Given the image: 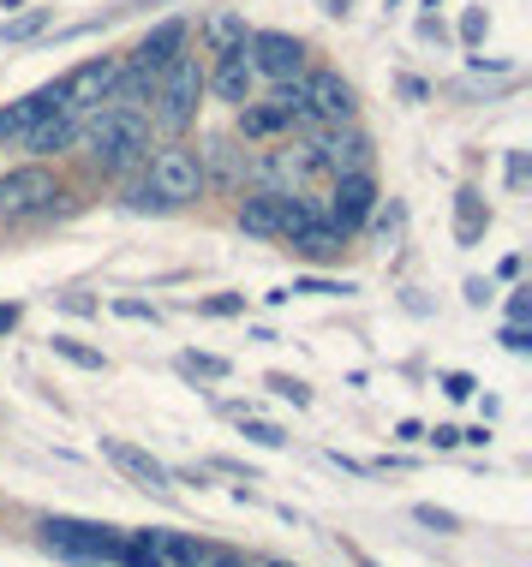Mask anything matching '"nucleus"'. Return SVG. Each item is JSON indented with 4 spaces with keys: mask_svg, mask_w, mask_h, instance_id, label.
<instances>
[{
    "mask_svg": "<svg viewBox=\"0 0 532 567\" xmlns=\"http://www.w3.org/2000/svg\"><path fill=\"white\" fill-rule=\"evenodd\" d=\"M114 60H84V66H72L66 79H60V109L66 114H84V109H102L114 90Z\"/></svg>",
    "mask_w": 532,
    "mask_h": 567,
    "instance_id": "obj_10",
    "label": "nucleus"
},
{
    "mask_svg": "<svg viewBox=\"0 0 532 567\" xmlns=\"http://www.w3.org/2000/svg\"><path fill=\"white\" fill-rule=\"evenodd\" d=\"M126 204H132V209H168V204H162V197H156V192H150V186H139V192H132V197H126Z\"/></svg>",
    "mask_w": 532,
    "mask_h": 567,
    "instance_id": "obj_32",
    "label": "nucleus"
},
{
    "mask_svg": "<svg viewBox=\"0 0 532 567\" xmlns=\"http://www.w3.org/2000/svg\"><path fill=\"white\" fill-rule=\"evenodd\" d=\"M42 544L66 561H120L126 532L114 526H90V519H42Z\"/></svg>",
    "mask_w": 532,
    "mask_h": 567,
    "instance_id": "obj_3",
    "label": "nucleus"
},
{
    "mask_svg": "<svg viewBox=\"0 0 532 567\" xmlns=\"http://www.w3.org/2000/svg\"><path fill=\"white\" fill-rule=\"evenodd\" d=\"M150 192L162 197V204H192L197 192H204V162H197V150L186 144H168L156 162H150Z\"/></svg>",
    "mask_w": 532,
    "mask_h": 567,
    "instance_id": "obj_5",
    "label": "nucleus"
},
{
    "mask_svg": "<svg viewBox=\"0 0 532 567\" xmlns=\"http://www.w3.org/2000/svg\"><path fill=\"white\" fill-rule=\"evenodd\" d=\"M139 7H150V0H139Z\"/></svg>",
    "mask_w": 532,
    "mask_h": 567,
    "instance_id": "obj_41",
    "label": "nucleus"
},
{
    "mask_svg": "<svg viewBox=\"0 0 532 567\" xmlns=\"http://www.w3.org/2000/svg\"><path fill=\"white\" fill-rule=\"evenodd\" d=\"M246 60L252 72H264V79H299V66H306V42L287 37V30H252L246 37Z\"/></svg>",
    "mask_w": 532,
    "mask_h": 567,
    "instance_id": "obj_6",
    "label": "nucleus"
},
{
    "mask_svg": "<svg viewBox=\"0 0 532 567\" xmlns=\"http://www.w3.org/2000/svg\"><path fill=\"white\" fill-rule=\"evenodd\" d=\"M239 42H246V24H239L234 12H216V19H209V49L227 54V49H239Z\"/></svg>",
    "mask_w": 532,
    "mask_h": 567,
    "instance_id": "obj_21",
    "label": "nucleus"
},
{
    "mask_svg": "<svg viewBox=\"0 0 532 567\" xmlns=\"http://www.w3.org/2000/svg\"><path fill=\"white\" fill-rule=\"evenodd\" d=\"M484 227H491V209L479 204V192H461V197H454V239L473 245Z\"/></svg>",
    "mask_w": 532,
    "mask_h": 567,
    "instance_id": "obj_19",
    "label": "nucleus"
},
{
    "mask_svg": "<svg viewBox=\"0 0 532 567\" xmlns=\"http://www.w3.org/2000/svg\"><path fill=\"white\" fill-rule=\"evenodd\" d=\"M54 197H60V186H54L49 167H19V174L0 179V216H7V221L37 216V209H49Z\"/></svg>",
    "mask_w": 532,
    "mask_h": 567,
    "instance_id": "obj_7",
    "label": "nucleus"
},
{
    "mask_svg": "<svg viewBox=\"0 0 532 567\" xmlns=\"http://www.w3.org/2000/svg\"><path fill=\"white\" fill-rule=\"evenodd\" d=\"M114 311L132 317V323H156V305H144V299H114Z\"/></svg>",
    "mask_w": 532,
    "mask_h": 567,
    "instance_id": "obj_28",
    "label": "nucleus"
},
{
    "mask_svg": "<svg viewBox=\"0 0 532 567\" xmlns=\"http://www.w3.org/2000/svg\"><path fill=\"white\" fill-rule=\"evenodd\" d=\"M461 37H467V42L484 37V12H467V19H461Z\"/></svg>",
    "mask_w": 532,
    "mask_h": 567,
    "instance_id": "obj_34",
    "label": "nucleus"
},
{
    "mask_svg": "<svg viewBox=\"0 0 532 567\" xmlns=\"http://www.w3.org/2000/svg\"><path fill=\"white\" fill-rule=\"evenodd\" d=\"M150 96L162 102L156 120L168 132H186L192 126V114H197V96H204V66H197V54H174L168 66L156 72V90Z\"/></svg>",
    "mask_w": 532,
    "mask_h": 567,
    "instance_id": "obj_2",
    "label": "nucleus"
},
{
    "mask_svg": "<svg viewBox=\"0 0 532 567\" xmlns=\"http://www.w3.org/2000/svg\"><path fill=\"white\" fill-rule=\"evenodd\" d=\"M54 359H66V364H79V371H109V359H102L96 347H84V341H72V334H54Z\"/></svg>",
    "mask_w": 532,
    "mask_h": 567,
    "instance_id": "obj_20",
    "label": "nucleus"
},
{
    "mask_svg": "<svg viewBox=\"0 0 532 567\" xmlns=\"http://www.w3.org/2000/svg\"><path fill=\"white\" fill-rule=\"evenodd\" d=\"M371 209H377V179L365 174V167L336 174V192H329V221H336L341 234H354V227L371 221Z\"/></svg>",
    "mask_w": 532,
    "mask_h": 567,
    "instance_id": "obj_9",
    "label": "nucleus"
},
{
    "mask_svg": "<svg viewBox=\"0 0 532 567\" xmlns=\"http://www.w3.org/2000/svg\"><path fill=\"white\" fill-rule=\"evenodd\" d=\"M209 567H246V561H234V556H216V561H209ZM257 567H264V561H257Z\"/></svg>",
    "mask_w": 532,
    "mask_h": 567,
    "instance_id": "obj_39",
    "label": "nucleus"
},
{
    "mask_svg": "<svg viewBox=\"0 0 532 567\" xmlns=\"http://www.w3.org/2000/svg\"><path fill=\"white\" fill-rule=\"evenodd\" d=\"M413 519H419V526H431V532H454V514H449V508H431V502H424V508H413Z\"/></svg>",
    "mask_w": 532,
    "mask_h": 567,
    "instance_id": "obj_27",
    "label": "nucleus"
},
{
    "mask_svg": "<svg viewBox=\"0 0 532 567\" xmlns=\"http://www.w3.org/2000/svg\"><path fill=\"white\" fill-rule=\"evenodd\" d=\"M269 389H276L282 401H294V406H306V401H311V389H306L299 377H269Z\"/></svg>",
    "mask_w": 532,
    "mask_h": 567,
    "instance_id": "obj_25",
    "label": "nucleus"
},
{
    "mask_svg": "<svg viewBox=\"0 0 532 567\" xmlns=\"http://www.w3.org/2000/svg\"><path fill=\"white\" fill-rule=\"evenodd\" d=\"M84 144L102 167H132L150 150V126L139 109H96L84 126Z\"/></svg>",
    "mask_w": 532,
    "mask_h": 567,
    "instance_id": "obj_1",
    "label": "nucleus"
},
{
    "mask_svg": "<svg viewBox=\"0 0 532 567\" xmlns=\"http://www.w3.org/2000/svg\"><path fill=\"white\" fill-rule=\"evenodd\" d=\"M246 436H252V442H264V449H287V431H276V424L246 419Z\"/></svg>",
    "mask_w": 532,
    "mask_h": 567,
    "instance_id": "obj_26",
    "label": "nucleus"
},
{
    "mask_svg": "<svg viewBox=\"0 0 532 567\" xmlns=\"http://www.w3.org/2000/svg\"><path fill=\"white\" fill-rule=\"evenodd\" d=\"M156 556H162V567H209L222 549L192 538V532H156Z\"/></svg>",
    "mask_w": 532,
    "mask_h": 567,
    "instance_id": "obj_14",
    "label": "nucleus"
},
{
    "mask_svg": "<svg viewBox=\"0 0 532 567\" xmlns=\"http://www.w3.org/2000/svg\"><path fill=\"white\" fill-rule=\"evenodd\" d=\"M424 442H437V449H454V442H461V431H454V424H437V431L424 436Z\"/></svg>",
    "mask_w": 532,
    "mask_h": 567,
    "instance_id": "obj_33",
    "label": "nucleus"
},
{
    "mask_svg": "<svg viewBox=\"0 0 532 567\" xmlns=\"http://www.w3.org/2000/svg\"><path fill=\"white\" fill-rule=\"evenodd\" d=\"M473 389H479V382H473V377H461V371H454V377H443V394H449V401H467Z\"/></svg>",
    "mask_w": 532,
    "mask_h": 567,
    "instance_id": "obj_30",
    "label": "nucleus"
},
{
    "mask_svg": "<svg viewBox=\"0 0 532 567\" xmlns=\"http://www.w3.org/2000/svg\"><path fill=\"white\" fill-rule=\"evenodd\" d=\"M252 79H257V72H252V60H246V42H239V49L222 54V66L209 72L204 84L216 90L222 102H239V109H246V102H252Z\"/></svg>",
    "mask_w": 532,
    "mask_h": 567,
    "instance_id": "obj_13",
    "label": "nucleus"
},
{
    "mask_svg": "<svg viewBox=\"0 0 532 567\" xmlns=\"http://www.w3.org/2000/svg\"><path fill=\"white\" fill-rule=\"evenodd\" d=\"M7 137H19V126H12V109H0V144H7Z\"/></svg>",
    "mask_w": 532,
    "mask_h": 567,
    "instance_id": "obj_38",
    "label": "nucleus"
},
{
    "mask_svg": "<svg viewBox=\"0 0 532 567\" xmlns=\"http://www.w3.org/2000/svg\"><path fill=\"white\" fill-rule=\"evenodd\" d=\"M354 561H359V567H377V561H371V556H365V549H354Z\"/></svg>",
    "mask_w": 532,
    "mask_h": 567,
    "instance_id": "obj_40",
    "label": "nucleus"
},
{
    "mask_svg": "<svg viewBox=\"0 0 532 567\" xmlns=\"http://www.w3.org/2000/svg\"><path fill=\"white\" fill-rule=\"evenodd\" d=\"M19 329V305H0V334H12Z\"/></svg>",
    "mask_w": 532,
    "mask_h": 567,
    "instance_id": "obj_36",
    "label": "nucleus"
},
{
    "mask_svg": "<svg viewBox=\"0 0 532 567\" xmlns=\"http://www.w3.org/2000/svg\"><path fill=\"white\" fill-rule=\"evenodd\" d=\"M37 30H42V12H24V19L0 24V42H24V37H37Z\"/></svg>",
    "mask_w": 532,
    "mask_h": 567,
    "instance_id": "obj_24",
    "label": "nucleus"
},
{
    "mask_svg": "<svg viewBox=\"0 0 532 567\" xmlns=\"http://www.w3.org/2000/svg\"><path fill=\"white\" fill-rule=\"evenodd\" d=\"M197 311H204V317H234V311H246V293H216V299H197Z\"/></svg>",
    "mask_w": 532,
    "mask_h": 567,
    "instance_id": "obj_23",
    "label": "nucleus"
},
{
    "mask_svg": "<svg viewBox=\"0 0 532 567\" xmlns=\"http://www.w3.org/2000/svg\"><path fill=\"white\" fill-rule=\"evenodd\" d=\"M180 49H186V24L168 19V24H156V30H150V37L139 42V66L162 72V66H168V60H174Z\"/></svg>",
    "mask_w": 532,
    "mask_h": 567,
    "instance_id": "obj_16",
    "label": "nucleus"
},
{
    "mask_svg": "<svg viewBox=\"0 0 532 567\" xmlns=\"http://www.w3.org/2000/svg\"><path fill=\"white\" fill-rule=\"evenodd\" d=\"M395 436H401V442H424V431H419L413 419H401V424H395Z\"/></svg>",
    "mask_w": 532,
    "mask_h": 567,
    "instance_id": "obj_37",
    "label": "nucleus"
},
{
    "mask_svg": "<svg viewBox=\"0 0 532 567\" xmlns=\"http://www.w3.org/2000/svg\"><path fill=\"white\" fill-rule=\"evenodd\" d=\"M287 239H294V251H299V257H311V264H329V257H341V239H347V234H341L336 221L311 216L306 227H294Z\"/></svg>",
    "mask_w": 532,
    "mask_h": 567,
    "instance_id": "obj_15",
    "label": "nucleus"
},
{
    "mask_svg": "<svg viewBox=\"0 0 532 567\" xmlns=\"http://www.w3.org/2000/svg\"><path fill=\"white\" fill-rule=\"evenodd\" d=\"M317 216L311 204H299L294 192H264V197H246L239 204V227H246L252 239H287L294 227H306Z\"/></svg>",
    "mask_w": 532,
    "mask_h": 567,
    "instance_id": "obj_4",
    "label": "nucleus"
},
{
    "mask_svg": "<svg viewBox=\"0 0 532 567\" xmlns=\"http://www.w3.org/2000/svg\"><path fill=\"white\" fill-rule=\"evenodd\" d=\"M72 137H79V126H72V114H49V120H37V126L24 132V144L37 150V156H54V150H66Z\"/></svg>",
    "mask_w": 532,
    "mask_h": 567,
    "instance_id": "obj_18",
    "label": "nucleus"
},
{
    "mask_svg": "<svg viewBox=\"0 0 532 567\" xmlns=\"http://www.w3.org/2000/svg\"><path fill=\"white\" fill-rule=\"evenodd\" d=\"M102 454L114 460V472L126 484H139V489H174L168 478V466H162L150 449H139V442H126V436H102Z\"/></svg>",
    "mask_w": 532,
    "mask_h": 567,
    "instance_id": "obj_11",
    "label": "nucleus"
},
{
    "mask_svg": "<svg viewBox=\"0 0 532 567\" xmlns=\"http://www.w3.org/2000/svg\"><path fill=\"white\" fill-rule=\"evenodd\" d=\"M311 150H282V156H269L264 167H257V174H264V186H276V192H294L299 179L311 174Z\"/></svg>",
    "mask_w": 532,
    "mask_h": 567,
    "instance_id": "obj_17",
    "label": "nucleus"
},
{
    "mask_svg": "<svg viewBox=\"0 0 532 567\" xmlns=\"http://www.w3.org/2000/svg\"><path fill=\"white\" fill-rule=\"evenodd\" d=\"M306 114H317L329 126V120H354V90H347V79H336V72H311L306 79Z\"/></svg>",
    "mask_w": 532,
    "mask_h": 567,
    "instance_id": "obj_12",
    "label": "nucleus"
},
{
    "mask_svg": "<svg viewBox=\"0 0 532 567\" xmlns=\"http://www.w3.org/2000/svg\"><path fill=\"white\" fill-rule=\"evenodd\" d=\"M294 293H317V299H329V293H354L347 281H299Z\"/></svg>",
    "mask_w": 532,
    "mask_h": 567,
    "instance_id": "obj_29",
    "label": "nucleus"
},
{
    "mask_svg": "<svg viewBox=\"0 0 532 567\" xmlns=\"http://www.w3.org/2000/svg\"><path fill=\"white\" fill-rule=\"evenodd\" d=\"M306 150H311L317 167H329V174H354V167L371 162V144H365V132H354L347 120H329V126L317 132Z\"/></svg>",
    "mask_w": 532,
    "mask_h": 567,
    "instance_id": "obj_8",
    "label": "nucleus"
},
{
    "mask_svg": "<svg viewBox=\"0 0 532 567\" xmlns=\"http://www.w3.org/2000/svg\"><path fill=\"white\" fill-rule=\"evenodd\" d=\"M509 317H514V323H526V317H532V299L514 293V299H509Z\"/></svg>",
    "mask_w": 532,
    "mask_h": 567,
    "instance_id": "obj_35",
    "label": "nucleus"
},
{
    "mask_svg": "<svg viewBox=\"0 0 532 567\" xmlns=\"http://www.w3.org/2000/svg\"><path fill=\"white\" fill-rule=\"evenodd\" d=\"M180 371H186V377L222 382V377H227V359H216V352H186V359H180Z\"/></svg>",
    "mask_w": 532,
    "mask_h": 567,
    "instance_id": "obj_22",
    "label": "nucleus"
},
{
    "mask_svg": "<svg viewBox=\"0 0 532 567\" xmlns=\"http://www.w3.org/2000/svg\"><path fill=\"white\" fill-rule=\"evenodd\" d=\"M503 347H509V352H526V347H532V334H526L521 323H509V329H503Z\"/></svg>",
    "mask_w": 532,
    "mask_h": 567,
    "instance_id": "obj_31",
    "label": "nucleus"
}]
</instances>
